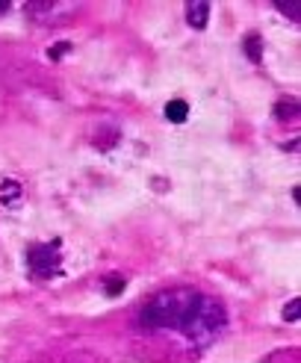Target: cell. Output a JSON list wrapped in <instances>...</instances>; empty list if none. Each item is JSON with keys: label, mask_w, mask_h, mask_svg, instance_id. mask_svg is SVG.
<instances>
[{"label": "cell", "mask_w": 301, "mask_h": 363, "mask_svg": "<svg viewBox=\"0 0 301 363\" xmlns=\"http://www.w3.org/2000/svg\"><path fill=\"white\" fill-rule=\"evenodd\" d=\"M298 316H301V298H293L287 307H283V319H287V322H298Z\"/></svg>", "instance_id": "ba28073f"}, {"label": "cell", "mask_w": 301, "mask_h": 363, "mask_svg": "<svg viewBox=\"0 0 301 363\" xmlns=\"http://www.w3.org/2000/svg\"><path fill=\"white\" fill-rule=\"evenodd\" d=\"M59 242H53V245H33L27 251V266L33 275H39V278H50V275H57L59 272Z\"/></svg>", "instance_id": "3957f363"}, {"label": "cell", "mask_w": 301, "mask_h": 363, "mask_svg": "<svg viewBox=\"0 0 301 363\" xmlns=\"http://www.w3.org/2000/svg\"><path fill=\"white\" fill-rule=\"evenodd\" d=\"M245 50H248V57H251L254 62H260L263 60V53H260V39H257V33H251L245 39Z\"/></svg>", "instance_id": "52a82bcc"}, {"label": "cell", "mask_w": 301, "mask_h": 363, "mask_svg": "<svg viewBox=\"0 0 301 363\" xmlns=\"http://www.w3.org/2000/svg\"><path fill=\"white\" fill-rule=\"evenodd\" d=\"M201 293L189 286H174L166 293H157L139 313V322L145 328H174V331H186L189 322L195 319L201 307Z\"/></svg>", "instance_id": "6da1fadb"}, {"label": "cell", "mask_w": 301, "mask_h": 363, "mask_svg": "<svg viewBox=\"0 0 301 363\" xmlns=\"http://www.w3.org/2000/svg\"><path fill=\"white\" fill-rule=\"evenodd\" d=\"M222 325H225V307L216 298H207L204 296L198 313H195V319L189 322V328L183 334L192 337V340H210L212 334L222 328Z\"/></svg>", "instance_id": "7a4b0ae2"}, {"label": "cell", "mask_w": 301, "mask_h": 363, "mask_svg": "<svg viewBox=\"0 0 301 363\" xmlns=\"http://www.w3.org/2000/svg\"><path fill=\"white\" fill-rule=\"evenodd\" d=\"M9 9V4H6V0H0V12H6Z\"/></svg>", "instance_id": "8fae6325"}, {"label": "cell", "mask_w": 301, "mask_h": 363, "mask_svg": "<svg viewBox=\"0 0 301 363\" xmlns=\"http://www.w3.org/2000/svg\"><path fill=\"white\" fill-rule=\"evenodd\" d=\"M65 50H68V45H57V48H50V50H47V57H50V60H57V57H62Z\"/></svg>", "instance_id": "9c48e42d"}, {"label": "cell", "mask_w": 301, "mask_h": 363, "mask_svg": "<svg viewBox=\"0 0 301 363\" xmlns=\"http://www.w3.org/2000/svg\"><path fill=\"white\" fill-rule=\"evenodd\" d=\"M295 98H290V101H278V110H275V116L278 118H295Z\"/></svg>", "instance_id": "8992f818"}, {"label": "cell", "mask_w": 301, "mask_h": 363, "mask_svg": "<svg viewBox=\"0 0 301 363\" xmlns=\"http://www.w3.org/2000/svg\"><path fill=\"white\" fill-rule=\"evenodd\" d=\"M118 289H124V281H121V278H113V281H110V289H106V293H110V296H115Z\"/></svg>", "instance_id": "30bf717a"}, {"label": "cell", "mask_w": 301, "mask_h": 363, "mask_svg": "<svg viewBox=\"0 0 301 363\" xmlns=\"http://www.w3.org/2000/svg\"><path fill=\"white\" fill-rule=\"evenodd\" d=\"M186 21L195 30H204L207 21H210V4H204V0H195V4H189L186 6Z\"/></svg>", "instance_id": "277c9868"}, {"label": "cell", "mask_w": 301, "mask_h": 363, "mask_svg": "<svg viewBox=\"0 0 301 363\" xmlns=\"http://www.w3.org/2000/svg\"><path fill=\"white\" fill-rule=\"evenodd\" d=\"M186 116H189L186 101H169V104H166V118H169V121L181 124V121H186Z\"/></svg>", "instance_id": "5b68a950"}]
</instances>
